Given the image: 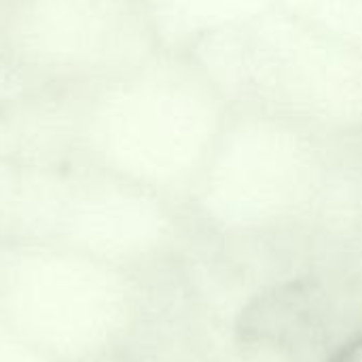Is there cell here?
Wrapping results in <instances>:
<instances>
[{
  "instance_id": "obj_1",
  "label": "cell",
  "mask_w": 362,
  "mask_h": 362,
  "mask_svg": "<svg viewBox=\"0 0 362 362\" xmlns=\"http://www.w3.org/2000/svg\"><path fill=\"white\" fill-rule=\"evenodd\" d=\"M308 286L288 284L276 288L272 295H265L257 301L242 318V333L248 339H276L282 333H288V325H297L308 310Z\"/></svg>"
},
{
  "instance_id": "obj_2",
  "label": "cell",
  "mask_w": 362,
  "mask_h": 362,
  "mask_svg": "<svg viewBox=\"0 0 362 362\" xmlns=\"http://www.w3.org/2000/svg\"><path fill=\"white\" fill-rule=\"evenodd\" d=\"M329 362H362V335L341 346Z\"/></svg>"
}]
</instances>
